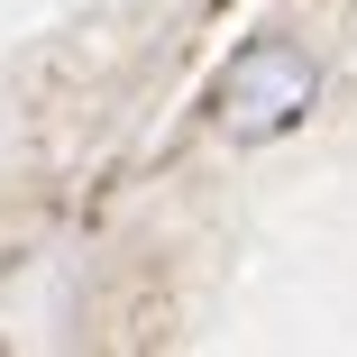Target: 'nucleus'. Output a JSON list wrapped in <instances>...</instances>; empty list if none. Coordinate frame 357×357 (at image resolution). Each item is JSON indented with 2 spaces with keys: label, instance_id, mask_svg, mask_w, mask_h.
Returning <instances> with one entry per match:
<instances>
[{
  "label": "nucleus",
  "instance_id": "1",
  "mask_svg": "<svg viewBox=\"0 0 357 357\" xmlns=\"http://www.w3.org/2000/svg\"><path fill=\"white\" fill-rule=\"evenodd\" d=\"M312 101H321V64H312L303 46L266 37V46H248V55L229 64V83H220V128H229V137H275V128H294Z\"/></svg>",
  "mask_w": 357,
  "mask_h": 357
}]
</instances>
